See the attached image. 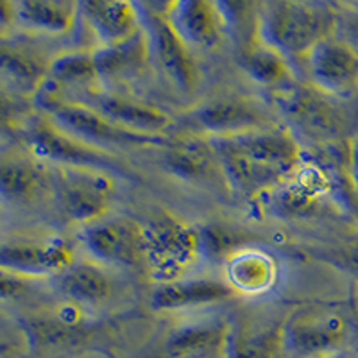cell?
Returning <instances> with one entry per match:
<instances>
[{
	"mask_svg": "<svg viewBox=\"0 0 358 358\" xmlns=\"http://www.w3.org/2000/svg\"><path fill=\"white\" fill-rule=\"evenodd\" d=\"M79 238L99 264L131 268L145 267L142 224L134 220L126 217H104L85 226Z\"/></svg>",
	"mask_w": 358,
	"mask_h": 358,
	"instance_id": "10",
	"label": "cell"
},
{
	"mask_svg": "<svg viewBox=\"0 0 358 358\" xmlns=\"http://www.w3.org/2000/svg\"><path fill=\"white\" fill-rule=\"evenodd\" d=\"M33 115L24 99L15 97L0 86V134L9 138H20L25 122Z\"/></svg>",
	"mask_w": 358,
	"mask_h": 358,
	"instance_id": "31",
	"label": "cell"
},
{
	"mask_svg": "<svg viewBox=\"0 0 358 358\" xmlns=\"http://www.w3.org/2000/svg\"><path fill=\"white\" fill-rule=\"evenodd\" d=\"M212 143L226 185L251 199L276 190L305 159L301 143L287 126L219 136Z\"/></svg>",
	"mask_w": 358,
	"mask_h": 358,
	"instance_id": "1",
	"label": "cell"
},
{
	"mask_svg": "<svg viewBox=\"0 0 358 358\" xmlns=\"http://www.w3.org/2000/svg\"><path fill=\"white\" fill-rule=\"evenodd\" d=\"M278 268L273 257L258 249H244L226 260V283L233 290L258 296L271 290L276 283Z\"/></svg>",
	"mask_w": 358,
	"mask_h": 358,
	"instance_id": "25",
	"label": "cell"
},
{
	"mask_svg": "<svg viewBox=\"0 0 358 358\" xmlns=\"http://www.w3.org/2000/svg\"><path fill=\"white\" fill-rule=\"evenodd\" d=\"M99 73L95 66L94 54L86 50H73L63 52L52 57L49 66V79L47 85L62 92L63 88H86L97 85Z\"/></svg>",
	"mask_w": 358,
	"mask_h": 358,
	"instance_id": "29",
	"label": "cell"
},
{
	"mask_svg": "<svg viewBox=\"0 0 358 358\" xmlns=\"http://www.w3.org/2000/svg\"><path fill=\"white\" fill-rule=\"evenodd\" d=\"M229 322L220 319L190 322L179 326L167 341V351L174 358H212L226 357Z\"/></svg>",
	"mask_w": 358,
	"mask_h": 358,
	"instance_id": "23",
	"label": "cell"
},
{
	"mask_svg": "<svg viewBox=\"0 0 358 358\" xmlns=\"http://www.w3.org/2000/svg\"><path fill=\"white\" fill-rule=\"evenodd\" d=\"M18 142L38 162L52 167L101 169L108 172L122 171L124 167L113 152L73 138L40 111L29 117Z\"/></svg>",
	"mask_w": 358,
	"mask_h": 358,
	"instance_id": "7",
	"label": "cell"
},
{
	"mask_svg": "<svg viewBox=\"0 0 358 358\" xmlns=\"http://www.w3.org/2000/svg\"><path fill=\"white\" fill-rule=\"evenodd\" d=\"M283 317L273 313H245L229 322L226 358H287Z\"/></svg>",
	"mask_w": 358,
	"mask_h": 358,
	"instance_id": "17",
	"label": "cell"
},
{
	"mask_svg": "<svg viewBox=\"0 0 358 358\" xmlns=\"http://www.w3.org/2000/svg\"><path fill=\"white\" fill-rule=\"evenodd\" d=\"M79 20V2L70 0H20L15 2V27L43 36L72 33Z\"/></svg>",
	"mask_w": 358,
	"mask_h": 358,
	"instance_id": "20",
	"label": "cell"
},
{
	"mask_svg": "<svg viewBox=\"0 0 358 358\" xmlns=\"http://www.w3.org/2000/svg\"><path fill=\"white\" fill-rule=\"evenodd\" d=\"M79 18L88 25L99 47L124 43L142 31V11L136 2L85 0L79 2Z\"/></svg>",
	"mask_w": 358,
	"mask_h": 358,
	"instance_id": "18",
	"label": "cell"
},
{
	"mask_svg": "<svg viewBox=\"0 0 358 358\" xmlns=\"http://www.w3.org/2000/svg\"><path fill=\"white\" fill-rule=\"evenodd\" d=\"M337 34V11L328 2L274 0L257 11V38L287 62L305 59L326 38Z\"/></svg>",
	"mask_w": 358,
	"mask_h": 358,
	"instance_id": "2",
	"label": "cell"
},
{
	"mask_svg": "<svg viewBox=\"0 0 358 358\" xmlns=\"http://www.w3.org/2000/svg\"><path fill=\"white\" fill-rule=\"evenodd\" d=\"M235 296V290L222 280H178L171 283H158L152 290L151 305L159 312L197 308L226 301Z\"/></svg>",
	"mask_w": 358,
	"mask_h": 358,
	"instance_id": "21",
	"label": "cell"
},
{
	"mask_svg": "<svg viewBox=\"0 0 358 358\" xmlns=\"http://www.w3.org/2000/svg\"><path fill=\"white\" fill-rule=\"evenodd\" d=\"M192 118L204 133L210 134V138L276 126L262 104L242 95H220L210 99L192 111Z\"/></svg>",
	"mask_w": 358,
	"mask_h": 358,
	"instance_id": "13",
	"label": "cell"
},
{
	"mask_svg": "<svg viewBox=\"0 0 358 358\" xmlns=\"http://www.w3.org/2000/svg\"><path fill=\"white\" fill-rule=\"evenodd\" d=\"M353 312H355V317L358 319V297H355V303H353Z\"/></svg>",
	"mask_w": 358,
	"mask_h": 358,
	"instance_id": "37",
	"label": "cell"
},
{
	"mask_svg": "<svg viewBox=\"0 0 358 358\" xmlns=\"http://www.w3.org/2000/svg\"><path fill=\"white\" fill-rule=\"evenodd\" d=\"M57 278L63 296L78 306L101 305L113 292V283L106 271L92 262H73Z\"/></svg>",
	"mask_w": 358,
	"mask_h": 358,
	"instance_id": "27",
	"label": "cell"
},
{
	"mask_svg": "<svg viewBox=\"0 0 358 358\" xmlns=\"http://www.w3.org/2000/svg\"><path fill=\"white\" fill-rule=\"evenodd\" d=\"M199 236L203 257H208L210 260H219V258L228 260L244 245L241 233L222 224H208L199 229Z\"/></svg>",
	"mask_w": 358,
	"mask_h": 358,
	"instance_id": "30",
	"label": "cell"
},
{
	"mask_svg": "<svg viewBox=\"0 0 358 358\" xmlns=\"http://www.w3.org/2000/svg\"><path fill=\"white\" fill-rule=\"evenodd\" d=\"M350 178H351V185H353L355 196H357L358 199V142H351Z\"/></svg>",
	"mask_w": 358,
	"mask_h": 358,
	"instance_id": "36",
	"label": "cell"
},
{
	"mask_svg": "<svg viewBox=\"0 0 358 358\" xmlns=\"http://www.w3.org/2000/svg\"><path fill=\"white\" fill-rule=\"evenodd\" d=\"M43 278H31L0 268V301H15L27 296L31 290L40 285Z\"/></svg>",
	"mask_w": 358,
	"mask_h": 358,
	"instance_id": "33",
	"label": "cell"
},
{
	"mask_svg": "<svg viewBox=\"0 0 358 358\" xmlns=\"http://www.w3.org/2000/svg\"><path fill=\"white\" fill-rule=\"evenodd\" d=\"M163 15L190 49H215L229 29L222 2L179 0L165 6Z\"/></svg>",
	"mask_w": 358,
	"mask_h": 358,
	"instance_id": "14",
	"label": "cell"
},
{
	"mask_svg": "<svg viewBox=\"0 0 358 358\" xmlns=\"http://www.w3.org/2000/svg\"><path fill=\"white\" fill-rule=\"evenodd\" d=\"M274 101L289 122L294 136L319 145L348 142L351 117L341 99L324 94L312 85H292L276 90Z\"/></svg>",
	"mask_w": 358,
	"mask_h": 358,
	"instance_id": "3",
	"label": "cell"
},
{
	"mask_svg": "<svg viewBox=\"0 0 358 358\" xmlns=\"http://www.w3.org/2000/svg\"><path fill=\"white\" fill-rule=\"evenodd\" d=\"M350 315L341 306L308 303L287 313L283 344L287 358H334L350 337Z\"/></svg>",
	"mask_w": 358,
	"mask_h": 358,
	"instance_id": "6",
	"label": "cell"
},
{
	"mask_svg": "<svg viewBox=\"0 0 358 358\" xmlns=\"http://www.w3.org/2000/svg\"><path fill=\"white\" fill-rule=\"evenodd\" d=\"M334 358H337V357H334Z\"/></svg>",
	"mask_w": 358,
	"mask_h": 358,
	"instance_id": "40",
	"label": "cell"
},
{
	"mask_svg": "<svg viewBox=\"0 0 358 358\" xmlns=\"http://www.w3.org/2000/svg\"><path fill=\"white\" fill-rule=\"evenodd\" d=\"M355 358H358V346L355 348Z\"/></svg>",
	"mask_w": 358,
	"mask_h": 358,
	"instance_id": "39",
	"label": "cell"
},
{
	"mask_svg": "<svg viewBox=\"0 0 358 358\" xmlns=\"http://www.w3.org/2000/svg\"><path fill=\"white\" fill-rule=\"evenodd\" d=\"M142 25L149 41L151 59L169 83L181 94H194L201 83L199 69L192 49L178 36L163 11L140 4Z\"/></svg>",
	"mask_w": 358,
	"mask_h": 358,
	"instance_id": "9",
	"label": "cell"
},
{
	"mask_svg": "<svg viewBox=\"0 0 358 358\" xmlns=\"http://www.w3.org/2000/svg\"><path fill=\"white\" fill-rule=\"evenodd\" d=\"M29 342L40 350H52L76 342L81 337V317L78 305H70L54 312L31 313L24 321Z\"/></svg>",
	"mask_w": 358,
	"mask_h": 358,
	"instance_id": "26",
	"label": "cell"
},
{
	"mask_svg": "<svg viewBox=\"0 0 358 358\" xmlns=\"http://www.w3.org/2000/svg\"><path fill=\"white\" fill-rule=\"evenodd\" d=\"M165 167L176 178L190 183H212L220 179L226 183L219 156L210 136L187 134L167 145Z\"/></svg>",
	"mask_w": 358,
	"mask_h": 358,
	"instance_id": "19",
	"label": "cell"
},
{
	"mask_svg": "<svg viewBox=\"0 0 358 358\" xmlns=\"http://www.w3.org/2000/svg\"><path fill=\"white\" fill-rule=\"evenodd\" d=\"M143 258L156 283L183 280L203 258L199 229L169 213H159L142 224Z\"/></svg>",
	"mask_w": 358,
	"mask_h": 358,
	"instance_id": "5",
	"label": "cell"
},
{
	"mask_svg": "<svg viewBox=\"0 0 358 358\" xmlns=\"http://www.w3.org/2000/svg\"><path fill=\"white\" fill-rule=\"evenodd\" d=\"M303 63L313 88L341 101L358 92V54L338 36L315 45Z\"/></svg>",
	"mask_w": 358,
	"mask_h": 358,
	"instance_id": "11",
	"label": "cell"
},
{
	"mask_svg": "<svg viewBox=\"0 0 358 358\" xmlns=\"http://www.w3.org/2000/svg\"><path fill=\"white\" fill-rule=\"evenodd\" d=\"M73 262L69 245L57 238H8L0 242V268L24 276L62 274Z\"/></svg>",
	"mask_w": 358,
	"mask_h": 358,
	"instance_id": "15",
	"label": "cell"
},
{
	"mask_svg": "<svg viewBox=\"0 0 358 358\" xmlns=\"http://www.w3.org/2000/svg\"><path fill=\"white\" fill-rule=\"evenodd\" d=\"M9 346L6 344V342H0V353H4V351H8Z\"/></svg>",
	"mask_w": 358,
	"mask_h": 358,
	"instance_id": "38",
	"label": "cell"
},
{
	"mask_svg": "<svg viewBox=\"0 0 358 358\" xmlns=\"http://www.w3.org/2000/svg\"><path fill=\"white\" fill-rule=\"evenodd\" d=\"M50 196L66 220L88 226L104 219L115 197L111 172L101 169L52 167Z\"/></svg>",
	"mask_w": 358,
	"mask_h": 358,
	"instance_id": "8",
	"label": "cell"
},
{
	"mask_svg": "<svg viewBox=\"0 0 358 358\" xmlns=\"http://www.w3.org/2000/svg\"><path fill=\"white\" fill-rule=\"evenodd\" d=\"M15 27V2L0 0V33H8Z\"/></svg>",
	"mask_w": 358,
	"mask_h": 358,
	"instance_id": "35",
	"label": "cell"
},
{
	"mask_svg": "<svg viewBox=\"0 0 358 358\" xmlns=\"http://www.w3.org/2000/svg\"><path fill=\"white\" fill-rule=\"evenodd\" d=\"M50 192V174L24 145L0 151V199L13 206H31Z\"/></svg>",
	"mask_w": 358,
	"mask_h": 358,
	"instance_id": "16",
	"label": "cell"
},
{
	"mask_svg": "<svg viewBox=\"0 0 358 358\" xmlns=\"http://www.w3.org/2000/svg\"><path fill=\"white\" fill-rule=\"evenodd\" d=\"M92 54L97 66L99 81L102 85L138 78L151 59V50H149V41H147L143 25L142 31L131 40L111 45V47H97L92 50Z\"/></svg>",
	"mask_w": 358,
	"mask_h": 358,
	"instance_id": "22",
	"label": "cell"
},
{
	"mask_svg": "<svg viewBox=\"0 0 358 358\" xmlns=\"http://www.w3.org/2000/svg\"><path fill=\"white\" fill-rule=\"evenodd\" d=\"M34 106H36V111L49 117L57 127L72 134L73 138L97 147V149H104V151H110L111 147H138L163 143L162 136L133 133V131L118 127L104 115L99 113L95 108L86 106L78 101H70L47 83L34 97Z\"/></svg>",
	"mask_w": 358,
	"mask_h": 358,
	"instance_id": "4",
	"label": "cell"
},
{
	"mask_svg": "<svg viewBox=\"0 0 358 358\" xmlns=\"http://www.w3.org/2000/svg\"><path fill=\"white\" fill-rule=\"evenodd\" d=\"M315 257H317V260L324 262V264L331 265V267L358 280V238L335 245V248L321 249Z\"/></svg>",
	"mask_w": 358,
	"mask_h": 358,
	"instance_id": "32",
	"label": "cell"
},
{
	"mask_svg": "<svg viewBox=\"0 0 358 358\" xmlns=\"http://www.w3.org/2000/svg\"><path fill=\"white\" fill-rule=\"evenodd\" d=\"M335 6L337 11V33L341 40L353 47L358 54V2H338Z\"/></svg>",
	"mask_w": 358,
	"mask_h": 358,
	"instance_id": "34",
	"label": "cell"
},
{
	"mask_svg": "<svg viewBox=\"0 0 358 358\" xmlns=\"http://www.w3.org/2000/svg\"><path fill=\"white\" fill-rule=\"evenodd\" d=\"M50 62L34 43L0 33V86L15 97L34 101L49 79Z\"/></svg>",
	"mask_w": 358,
	"mask_h": 358,
	"instance_id": "12",
	"label": "cell"
},
{
	"mask_svg": "<svg viewBox=\"0 0 358 358\" xmlns=\"http://www.w3.org/2000/svg\"><path fill=\"white\" fill-rule=\"evenodd\" d=\"M241 63L252 81L267 88L281 90L294 83L292 63L287 62L285 57L274 49L262 43L257 34L244 45Z\"/></svg>",
	"mask_w": 358,
	"mask_h": 358,
	"instance_id": "28",
	"label": "cell"
},
{
	"mask_svg": "<svg viewBox=\"0 0 358 358\" xmlns=\"http://www.w3.org/2000/svg\"><path fill=\"white\" fill-rule=\"evenodd\" d=\"M92 108L118 127L140 134L162 136L159 133L172 124V118L165 111L122 95H101Z\"/></svg>",
	"mask_w": 358,
	"mask_h": 358,
	"instance_id": "24",
	"label": "cell"
}]
</instances>
